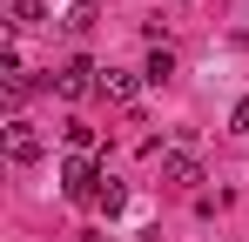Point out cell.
<instances>
[{
  "mask_svg": "<svg viewBox=\"0 0 249 242\" xmlns=\"http://www.w3.org/2000/svg\"><path fill=\"white\" fill-rule=\"evenodd\" d=\"M54 94H61V101H81V94H101V68H94L88 54H74V61H68V68L54 74Z\"/></svg>",
  "mask_w": 249,
  "mask_h": 242,
  "instance_id": "cell-1",
  "label": "cell"
},
{
  "mask_svg": "<svg viewBox=\"0 0 249 242\" xmlns=\"http://www.w3.org/2000/svg\"><path fill=\"white\" fill-rule=\"evenodd\" d=\"M61 195H68V202H94V195H101V175H94L88 155H68V168H61Z\"/></svg>",
  "mask_w": 249,
  "mask_h": 242,
  "instance_id": "cell-2",
  "label": "cell"
},
{
  "mask_svg": "<svg viewBox=\"0 0 249 242\" xmlns=\"http://www.w3.org/2000/svg\"><path fill=\"white\" fill-rule=\"evenodd\" d=\"M135 87H142V74H128V68H108V74H101V101L128 108V101H135Z\"/></svg>",
  "mask_w": 249,
  "mask_h": 242,
  "instance_id": "cell-3",
  "label": "cell"
},
{
  "mask_svg": "<svg viewBox=\"0 0 249 242\" xmlns=\"http://www.w3.org/2000/svg\"><path fill=\"white\" fill-rule=\"evenodd\" d=\"M162 182H202L196 155H189V148H168V155H162Z\"/></svg>",
  "mask_w": 249,
  "mask_h": 242,
  "instance_id": "cell-4",
  "label": "cell"
},
{
  "mask_svg": "<svg viewBox=\"0 0 249 242\" xmlns=\"http://www.w3.org/2000/svg\"><path fill=\"white\" fill-rule=\"evenodd\" d=\"M142 81H155V87H162V81H175V54H168V47H155V54H148V68H142Z\"/></svg>",
  "mask_w": 249,
  "mask_h": 242,
  "instance_id": "cell-5",
  "label": "cell"
},
{
  "mask_svg": "<svg viewBox=\"0 0 249 242\" xmlns=\"http://www.w3.org/2000/svg\"><path fill=\"white\" fill-rule=\"evenodd\" d=\"M7 155H14V161H34V155H41V141L27 135V121H14V141H7Z\"/></svg>",
  "mask_w": 249,
  "mask_h": 242,
  "instance_id": "cell-6",
  "label": "cell"
},
{
  "mask_svg": "<svg viewBox=\"0 0 249 242\" xmlns=\"http://www.w3.org/2000/svg\"><path fill=\"white\" fill-rule=\"evenodd\" d=\"M122 202H128V189H122V182H101V195H94V208H108V215H122Z\"/></svg>",
  "mask_w": 249,
  "mask_h": 242,
  "instance_id": "cell-7",
  "label": "cell"
},
{
  "mask_svg": "<svg viewBox=\"0 0 249 242\" xmlns=\"http://www.w3.org/2000/svg\"><path fill=\"white\" fill-rule=\"evenodd\" d=\"M41 14H47V0H14V27H34Z\"/></svg>",
  "mask_w": 249,
  "mask_h": 242,
  "instance_id": "cell-8",
  "label": "cell"
},
{
  "mask_svg": "<svg viewBox=\"0 0 249 242\" xmlns=\"http://www.w3.org/2000/svg\"><path fill=\"white\" fill-rule=\"evenodd\" d=\"M68 27H74V34H81V27H94V0H74V7H68Z\"/></svg>",
  "mask_w": 249,
  "mask_h": 242,
  "instance_id": "cell-9",
  "label": "cell"
},
{
  "mask_svg": "<svg viewBox=\"0 0 249 242\" xmlns=\"http://www.w3.org/2000/svg\"><path fill=\"white\" fill-rule=\"evenodd\" d=\"M229 128H236V135L249 141V101H236V115H229Z\"/></svg>",
  "mask_w": 249,
  "mask_h": 242,
  "instance_id": "cell-10",
  "label": "cell"
}]
</instances>
